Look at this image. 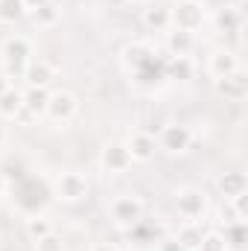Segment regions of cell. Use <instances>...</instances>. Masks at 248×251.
<instances>
[{
	"instance_id": "1",
	"label": "cell",
	"mask_w": 248,
	"mask_h": 251,
	"mask_svg": "<svg viewBox=\"0 0 248 251\" xmlns=\"http://www.w3.org/2000/svg\"><path fill=\"white\" fill-rule=\"evenodd\" d=\"M32 59V44L29 38L24 35H12L6 38L3 44V76L12 82V79H24V70Z\"/></svg>"
},
{
	"instance_id": "2",
	"label": "cell",
	"mask_w": 248,
	"mask_h": 251,
	"mask_svg": "<svg viewBox=\"0 0 248 251\" xmlns=\"http://www.w3.org/2000/svg\"><path fill=\"white\" fill-rule=\"evenodd\" d=\"M170 21H173V29H184L196 35L207 21V9L201 0H178L175 6H170Z\"/></svg>"
},
{
	"instance_id": "3",
	"label": "cell",
	"mask_w": 248,
	"mask_h": 251,
	"mask_svg": "<svg viewBox=\"0 0 248 251\" xmlns=\"http://www.w3.org/2000/svg\"><path fill=\"white\" fill-rule=\"evenodd\" d=\"M108 216H111V222H114L120 231H128L131 225H137V222L143 219V201H140V196H134V193L117 196V199L108 204Z\"/></svg>"
},
{
	"instance_id": "4",
	"label": "cell",
	"mask_w": 248,
	"mask_h": 251,
	"mask_svg": "<svg viewBox=\"0 0 248 251\" xmlns=\"http://www.w3.org/2000/svg\"><path fill=\"white\" fill-rule=\"evenodd\" d=\"M175 210H178V216H181L184 222H198V219H204V213H207V196H204V190H198V187L178 190V196H175Z\"/></svg>"
},
{
	"instance_id": "5",
	"label": "cell",
	"mask_w": 248,
	"mask_h": 251,
	"mask_svg": "<svg viewBox=\"0 0 248 251\" xmlns=\"http://www.w3.org/2000/svg\"><path fill=\"white\" fill-rule=\"evenodd\" d=\"M213 91L228 102H243L248 97V73L243 67H237L234 73H225V76L213 79Z\"/></svg>"
},
{
	"instance_id": "6",
	"label": "cell",
	"mask_w": 248,
	"mask_h": 251,
	"mask_svg": "<svg viewBox=\"0 0 248 251\" xmlns=\"http://www.w3.org/2000/svg\"><path fill=\"white\" fill-rule=\"evenodd\" d=\"M190 146H193V131H190V126H184V123L164 126L161 134H158V149H164V152H170V155H184Z\"/></svg>"
},
{
	"instance_id": "7",
	"label": "cell",
	"mask_w": 248,
	"mask_h": 251,
	"mask_svg": "<svg viewBox=\"0 0 248 251\" xmlns=\"http://www.w3.org/2000/svg\"><path fill=\"white\" fill-rule=\"evenodd\" d=\"M99 164H102V170H105V173H111V176H120V173H125V170H128L134 161H131V155H128V146H125L123 140H111V143H105V146H102Z\"/></svg>"
},
{
	"instance_id": "8",
	"label": "cell",
	"mask_w": 248,
	"mask_h": 251,
	"mask_svg": "<svg viewBox=\"0 0 248 251\" xmlns=\"http://www.w3.org/2000/svg\"><path fill=\"white\" fill-rule=\"evenodd\" d=\"M76 111H79V100H76L73 91H53L50 100H47V111L44 114L53 123H67Z\"/></svg>"
},
{
	"instance_id": "9",
	"label": "cell",
	"mask_w": 248,
	"mask_h": 251,
	"mask_svg": "<svg viewBox=\"0 0 248 251\" xmlns=\"http://www.w3.org/2000/svg\"><path fill=\"white\" fill-rule=\"evenodd\" d=\"M56 196L62 201H82L88 196V178L82 173H62L56 178Z\"/></svg>"
},
{
	"instance_id": "10",
	"label": "cell",
	"mask_w": 248,
	"mask_h": 251,
	"mask_svg": "<svg viewBox=\"0 0 248 251\" xmlns=\"http://www.w3.org/2000/svg\"><path fill=\"white\" fill-rule=\"evenodd\" d=\"M125 146H128L131 161H140V164H149V161H155V155H158V137L149 134V131H134V134L125 140Z\"/></svg>"
},
{
	"instance_id": "11",
	"label": "cell",
	"mask_w": 248,
	"mask_h": 251,
	"mask_svg": "<svg viewBox=\"0 0 248 251\" xmlns=\"http://www.w3.org/2000/svg\"><path fill=\"white\" fill-rule=\"evenodd\" d=\"M53 79H56V67H53V64L44 62V59H29L26 70H24L26 88H47V91H50Z\"/></svg>"
},
{
	"instance_id": "12",
	"label": "cell",
	"mask_w": 248,
	"mask_h": 251,
	"mask_svg": "<svg viewBox=\"0 0 248 251\" xmlns=\"http://www.w3.org/2000/svg\"><path fill=\"white\" fill-rule=\"evenodd\" d=\"M237 67H240V59H237V53L228 50V47L213 50L210 59H207V73H210L213 79H219V76H225V73H234Z\"/></svg>"
},
{
	"instance_id": "13",
	"label": "cell",
	"mask_w": 248,
	"mask_h": 251,
	"mask_svg": "<svg viewBox=\"0 0 248 251\" xmlns=\"http://www.w3.org/2000/svg\"><path fill=\"white\" fill-rule=\"evenodd\" d=\"M196 50V35L193 32H184V29H167V53L170 56H193Z\"/></svg>"
},
{
	"instance_id": "14",
	"label": "cell",
	"mask_w": 248,
	"mask_h": 251,
	"mask_svg": "<svg viewBox=\"0 0 248 251\" xmlns=\"http://www.w3.org/2000/svg\"><path fill=\"white\" fill-rule=\"evenodd\" d=\"M216 190H219V196H222V199H237V196L248 193V178H246V173L234 170V173H225V176H219Z\"/></svg>"
},
{
	"instance_id": "15",
	"label": "cell",
	"mask_w": 248,
	"mask_h": 251,
	"mask_svg": "<svg viewBox=\"0 0 248 251\" xmlns=\"http://www.w3.org/2000/svg\"><path fill=\"white\" fill-rule=\"evenodd\" d=\"M140 21H143V26H146L149 32H167V29L173 26V21H170V6H146Z\"/></svg>"
},
{
	"instance_id": "16",
	"label": "cell",
	"mask_w": 248,
	"mask_h": 251,
	"mask_svg": "<svg viewBox=\"0 0 248 251\" xmlns=\"http://www.w3.org/2000/svg\"><path fill=\"white\" fill-rule=\"evenodd\" d=\"M24 94V111L29 114V117H44V111H47V100H50V91L47 88H26V91H21Z\"/></svg>"
},
{
	"instance_id": "17",
	"label": "cell",
	"mask_w": 248,
	"mask_h": 251,
	"mask_svg": "<svg viewBox=\"0 0 248 251\" xmlns=\"http://www.w3.org/2000/svg\"><path fill=\"white\" fill-rule=\"evenodd\" d=\"M164 76L167 79H175V82H190L193 79V62L187 56H167Z\"/></svg>"
},
{
	"instance_id": "18",
	"label": "cell",
	"mask_w": 248,
	"mask_h": 251,
	"mask_svg": "<svg viewBox=\"0 0 248 251\" xmlns=\"http://www.w3.org/2000/svg\"><path fill=\"white\" fill-rule=\"evenodd\" d=\"M201 237H204V231H201L198 222H184V225L178 228V234H175V243H178L184 251H198Z\"/></svg>"
},
{
	"instance_id": "19",
	"label": "cell",
	"mask_w": 248,
	"mask_h": 251,
	"mask_svg": "<svg viewBox=\"0 0 248 251\" xmlns=\"http://www.w3.org/2000/svg\"><path fill=\"white\" fill-rule=\"evenodd\" d=\"M21 108H24V94H21L18 88H6V91L0 94V117L15 120V117L21 114Z\"/></svg>"
},
{
	"instance_id": "20",
	"label": "cell",
	"mask_w": 248,
	"mask_h": 251,
	"mask_svg": "<svg viewBox=\"0 0 248 251\" xmlns=\"http://www.w3.org/2000/svg\"><path fill=\"white\" fill-rule=\"evenodd\" d=\"M59 18H62V3H56V0H47V3H41L38 9H32V21L38 24V26H56L59 24Z\"/></svg>"
},
{
	"instance_id": "21",
	"label": "cell",
	"mask_w": 248,
	"mask_h": 251,
	"mask_svg": "<svg viewBox=\"0 0 248 251\" xmlns=\"http://www.w3.org/2000/svg\"><path fill=\"white\" fill-rule=\"evenodd\" d=\"M240 26H243V12L237 6L216 12V29L219 32H240Z\"/></svg>"
},
{
	"instance_id": "22",
	"label": "cell",
	"mask_w": 248,
	"mask_h": 251,
	"mask_svg": "<svg viewBox=\"0 0 248 251\" xmlns=\"http://www.w3.org/2000/svg\"><path fill=\"white\" fill-rule=\"evenodd\" d=\"M225 243H228V251H243L248 243V228L246 222H231V225H225Z\"/></svg>"
},
{
	"instance_id": "23",
	"label": "cell",
	"mask_w": 248,
	"mask_h": 251,
	"mask_svg": "<svg viewBox=\"0 0 248 251\" xmlns=\"http://www.w3.org/2000/svg\"><path fill=\"white\" fill-rule=\"evenodd\" d=\"M47 234H53V222L44 213H29V219H26V237L35 243V240H41Z\"/></svg>"
},
{
	"instance_id": "24",
	"label": "cell",
	"mask_w": 248,
	"mask_h": 251,
	"mask_svg": "<svg viewBox=\"0 0 248 251\" xmlns=\"http://www.w3.org/2000/svg\"><path fill=\"white\" fill-rule=\"evenodd\" d=\"M26 15L24 0H0V24H15Z\"/></svg>"
},
{
	"instance_id": "25",
	"label": "cell",
	"mask_w": 248,
	"mask_h": 251,
	"mask_svg": "<svg viewBox=\"0 0 248 251\" xmlns=\"http://www.w3.org/2000/svg\"><path fill=\"white\" fill-rule=\"evenodd\" d=\"M198 251H228V243H225V237H222V234L207 231V234L201 237V246H198Z\"/></svg>"
},
{
	"instance_id": "26",
	"label": "cell",
	"mask_w": 248,
	"mask_h": 251,
	"mask_svg": "<svg viewBox=\"0 0 248 251\" xmlns=\"http://www.w3.org/2000/svg\"><path fill=\"white\" fill-rule=\"evenodd\" d=\"M35 251H64V243H62V237L53 231V234L35 240Z\"/></svg>"
},
{
	"instance_id": "27",
	"label": "cell",
	"mask_w": 248,
	"mask_h": 251,
	"mask_svg": "<svg viewBox=\"0 0 248 251\" xmlns=\"http://www.w3.org/2000/svg\"><path fill=\"white\" fill-rule=\"evenodd\" d=\"M158 251H184V249H181L175 240H167V243H161V246H158Z\"/></svg>"
},
{
	"instance_id": "28",
	"label": "cell",
	"mask_w": 248,
	"mask_h": 251,
	"mask_svg": "<svg viewBox=\"0 0 248 251\" xmlns=\"http://www.w3.org/2000/svg\"><path fill=\"white\" fill-rule=\"evenodd\" d=\"M91 251H117V249H114L111 243H97V246H94Z\"/></svg>"
},
{
	"instance_id": "29",
	"label": "cell",
	"mask_w": 248,
	"mask_h": 251,
	"mask_svg": "<svg viewBox=\"0 0 248 251\" xmlns=\"http://www.w3.org/2000/svg\"><path fill=\"white\" fill-rule=\"evenodd\" d=\"M41 3H47V0H24V6H26V9H29V12H32V9H38V6H41Z\"/></svg>"
},
{
	"instance_id": "30",
	"label": "cell",
	"mask_w": 248,
	"mask_h": 251,
	"mask_svg": "<svg viewBox=\"0 0 248 251\" xmlns=\"http://www.w3.org/2000/svg\"><path fill=\"white\" fill-rule=\"evenodd\" d=\"M6 88H12V85H9V79H6V76H3V73H0V94H3V91H6Z\"/></svg>"
},
{
	"instance_id": "31",
	"label": "cell",
	"mask_w": 248,
	"mask_h": 251,
	"mask_svg": "<svg viewBox=\"0 0 248 251\" xmlns=\"http://www.w3.org/2000/svg\"><path fill=\"white\" fill-rule=\"evenodd\" d=\"M3 190H6V176L0 173V193H3Z\"/></svg>"
},
{
	"instance_id": "32",
	"label": "cell",
	"mask_w": 248,
	"mask_h": 251,
	"mask_svg": "<svg viewBox=\"0 0 248 251\" xmlns=\"http://www.w3.org/2000/svg\"><path fill=\"white\" fill-rule=\"evenodd\" d=\"M3 140H6V128L0 126V146H3Z\"/></svg>"
},
{
	"instance_id": "33",
	"label": "cell",
	"mask_w": 248,
	"mask_h": 251,
	"mask_svg": "<svg viewBox=\"0 0 248 251\" xmlns=\"http://www.w3.org/2000/svg\"><path fill=\"white\" fill-rule=\"evenodd\" d=\"M128 3H149V0H128Z\"/></svg>"
}]
</instances>
